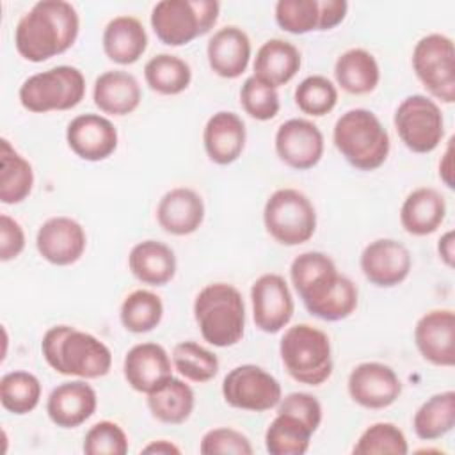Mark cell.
Returning <instances> with one entry per match:
<instances>
[{
  "label": "cell",
  "instance_id": "603a6c76",
  "mask_svg": "<svg viewBox=\"0 0 455 455\" xmlns=\"http://www.w3.org/2000/svg\"><path fill=\"white\" fill-rule=\"evenodd\" d=\"M252 57V44L247 32L236 25H226L213 32L206 44L210 69L220 78H238L245 73Z\"/></svg>",
  "mask_w": 455,
  "mask_h": 455
},
{
  "label": "cell",
  "instance_id": "8fae6325",
  "mask_svg": "<svg viewBox=\"0 0 455 455\" xmlns=\"http://www.w3.org/2000/svg\"><path fill=\"white\" fill-rule=\"evenodd\" d=\"M393 124L403 146L418 155L432 153L444 139L441 107L425 94L403 98L395 110Z\"/></svg>",
  "mask_w": 455,
  "mask_h": 455
},
{
  "label": "cell",
  "instance_id": "277c9868",
  "mask_svg": "<svg viewBox=\"0 0 455 455\" xmlns=\"http://www.w3.org/2000/svg\"><path fill=\"white\" fill-rule=\"evenodd\" d=\"M194 320L203 339L228 348L243 338L245 302L240 290L229 283H210L194 299Z\"/></svg>",
  "mask_w": 455,
  "mask_h": 455
},
{
  "label": "cell",
  "instance_id": "ffe728a7",
  "mask_svg": "<svg viewBox=\"0 0 455 455\" xmlns=\"http://www.w3.org/2000/svg\"><path fill=\"white\" fill-rule=\"evenodd\" d=\"M172 359L167 350L153 341L133 345L123 359V375L137 393H151L172 377Z\"/></svg>",
  "mask_w": 455,
  "mask_h": 455
},
{
  "label": "cell",
  "instance_id": "4316f807",
  "mask_svg": "<svg viewBox=\"0 0 455 455\" xmlns=\"http://www.w3.org/2000/svg\"><path fill=\"white\" fill-rule=\"evenodd\" d=\"M128 268L132 275L148 286H165L178 270L174 251L160 240H142L135 243L128 254Z\"/></svg>",
  "mask_w": 455,
  "mask_h": 455
},
{
  "label": "cell",
  "instance_id": "30bf717a",
  "mask_svg": "<svg viewBox=\"0 0 455 455\" xmlns=\"http://www.w3.org/2000/svg\"><path fill=\"white\" fill-rule=\"evenodd\" d=\"M412 71L432 100L455 101V48L451 37L432 32L412 48Z\"/></svg>",
  "mask_w": 455,
  "mask_h": 455
},
{
  "label": "cell",
  "instance_id": "e575fe53",
  "mask_svg": "<svg viewBox=\"0 0 455 455\" xmlns=\"http://www.w3.org/2000/svg\"><path fill=\"white\" fill-rule=\"evenodd\" d=\"M313 430L290 412H277L265 432V448L270 455H304L309 450Z\"/></svg>",
  "mask_w": 455,
  "mask_h": 455
},
{
  "label": "cell",
  "instance_id": "d6a6232c",
  "mask_svg": "<svg viewBox=\"0 0 455 455\" xmlns=\"http://www.w3.org/2000/svg\"><path fill=\"white\" fill-rule=\"evenodd\" d=\"M455 427V391H441L427 398L412 416L414 434L421 441L444 437Z\"/></svg>",
  "mask_w": 455,
  "mask_h": 455
},
{
  "label": "cell",
  "instance_id": "f546056e",
  "mask_svg": "<svg viewBox=\"0 0 455 455\" xmlns=\"http://www.w3.org/2000/svg\"><path fill=\"white\" fill-rule=\"evenodd\" d=\"M334 80L345 92L363 96L377 89L380 68L375 55L364 48H348L334 62Z\"/></svg>",
  "mask_w": 455,
  "mask_h": 455
},
{
  "label": "cell",
  "instance_id": "d590c367",
  "mask_svg": "<svg viewBox=\"0 0 455 455\" xmlns=\"http://www.w3.org/2000/svg\"><path fill=\"white\" fill-rule=\"evenodd\" d=\"M164 318V302L160 295L151 290L130 291L119 307L121 325L133 334H146L155 331Z\"/></svg>",
  "mask_w": 455,
  "mask_h": 455
},
{
  "label": "cell",
  "instance_id": "4fadbf2b",
  "mask_svg": "<svg viewBox=\"0 0 455 455\" xmlns=\"http://www.w3.org/2000/svg\"><path fill=\"white\" fill-rule=\"evenodd\" d=\"M254 325L267 334L281 332L293 318L295 302L281 274H261L251 286Z\"/></svg>",
  "mask_w": 455,
  "mask_h": 455
},
{
  "label": "cell",
  "instance_id": "6da1fadb",
  "mask_svg": "<svg viewBox=\"0 0 455 455\" xmlns=\"http://www.w3.org/2000/svg\"><path fill=\"white\" fill-rule=\"evenodd\" d=\"M290 279L304 307L320 320L339 322L357 309V286L338 272L336 263L325 252L306 251L295 256Z\"/></svg>",
  "mask_w": 455,
  "mask_h": 455
},
{
  "label": "cell",
  "instance_id": "d4e9b609",
  "mask_svg": "<svg viewBox=\"0 0 455 455\" xmlns=\"http://www.w3.org/2000/svg\"><path fill=\"white\" fill-rule=\"evenodd\" d=\"M92 101L100 112L123 117L139 108L142 101V89L132 73L123 69H110L94 80Z\"/></svg>",
  "mask_w": 455,
  "mask_h": 455
},
{
  "label": "cell",
  "instance_id": "4dcf8cb0",
  "mask_svg": "<svg viewBox=\"0 0 455 455\" xmlns=\"http://www.w3.org/2000/svg\"><path fill=\"white\" fill-rule=\"evenodd\" d=\"M146 396L151 416L167 425L185 423L196 407L194 389L185 380L176 377H169Z\"/></svg>",
  "mask_w": 455,
  "mask_h": 455
},
{
  "label": "cell",
  "instance_id": "2e32d148",
  "mask_svg": "<svg viewBox=\"0 0 455 455\" xmlns=\"http://www.w3.org/2000/svg\"><path fill=\"white\" fill-rule=\"evenodd\" d=\"M359 267L370 284L377 288H393L409 277L412 270V256L402 242L395 238H377L363 249Z\"/></svg>",
  "mask_w": 455,
  "mask_h": 455
},
{
  "label": "cell",
  "instance_id": "7bdbcfd3",
  "mask_svg": "<svg viewBox=\"0 0 455 455\" xmlns=\"http://www.w3.org/2000/svg\"><path fill=\"white\" fill-rule=\"evenodd\" d=\"M128 435L123 427L110 419H101L94 423L84 437L82 450L87 455H126L128 453Z\"/></svg>",
  "mask_w": 455,
  "mask_h": 455
},
{
  "label": "cell",
  "instance_id": "1f68e13d",
  "mask_svg": "<svg viewBox=\"0 0 455 455\" xmlns=\"http://www.w3.org/2000/svg\"><path fill=\"white\" fill-rule=\"evenodd\" d=\"M34 188L30 162L7 140H0V201L4 204L23 203Z\"/></svg>",
  "mask_w": 455,
  "mask_h": 455
},
{
  "label": "cell",
  "instance_id": "9c48e42d",
  "mask_svg": "<svg viewBox=\"0 0 455 455\" xmlns=\"http://www.w3.org/2000/svg\"><path fill=\"white\" fill-rule=\"evenodd\" d=\"M263 226L281 245L295 247L306 243L316 231L315 204L297 188H277L263 206Z\"/></svg>",
  "mask_w": 455,
  "mask_h": 455
},
{
  "label": "cell",
  "instance_id": "5bb4252c",
  "mask_svg": "<svg viewBox=\"0 0 455 455\" xmlns=\"http://www.w3.org/2000/svg\"><path fill=\"white\" fill-rule=\"evenodd\" d=\"M277 158L295 171H309L323 156L325 140L322 130L309 119L291 117L279 124L274 137Z\"/></svg>",
  "mask_w": 455,
  "mask_h": 455
},
{
  "label": "cell",
  "instance_id": "8d00e7d4",
  "mask_svg": "<svg viewBox=\"0 0 455 455\" xmlns=\"http://www.w3.org/2000/svg\"><path fill=\"white\" fill-rule=\"evenodd\" d=\"M41 382L30 371L14 370L0 379V403L11 414L23 416L32 412L41 402Z\"/></svg>",
  "mask_w": 455,
  "mask_h": 455
},
{
  "label": "cell",
  "instance_id": "f1b7e54d",
  "mask_svg": "<svg viewBox=\"0 0 455 455\" xmlns=\"http://www.w3.org/2000/svg\"><path fill=\"white\" fill-rule=\"evenodd\" d=\"M300 64L302 57L299 48L286 39L274 37L258 48L252 69L256 78L277 89L286 85L299 73Z\"/></svg>",
  "mask_w": 455,
  "mask_h": 455
},
{
  "label": "cell",
  "instance_id": "5b68a950",
  "mask_svg": "<svg viewBox=\"0 0 455 455\" xmlns=\"http://www.w3.org/2000/svg\"><path fill=\"white\" fill-rule=\"evenodd\" d=\"M332 142L339 155L357 171H377L389 156V133L368 108L343 112L332 128Z\"/></svg>",
  "mask_w": 455,
  "mask_h": 455
},
{
  "label": "cell",
  "instance_id": "7c38bea8",
  "mask_svg": "<svg viewBox=\"0 0 455 455\" xmlns=\"http://www.w3.org/2000/svg\"><path fill=\"white\" fill-rule=\"evenodd\" d=\"M224 402L240 411L265 412L275 409L283 398L279 380L258 364H238L222 380Z\"/></svg>",
  "mask_w": 455,
  "mask_h": 455
},
{
  "label": "cell",
  "instance_id": "52a82bcc",
  "mask_svg": "<svg viewBox=\"0 0 455 455\" xmlns=\"http://www.w3.org/2000/svg\"><path fill=\"white\" fill-rule=\"evenodd\" d=\"M220 14L215 0H162L151 9L149 23L160 43L185 46L208 34Z\"/></svg>",
  "mask_w": 455,
  "mask_h": 455
},
{
  "label": "cell",
  "instance_id": "7402d4cb",
  "mask_svg": "<svg viewBox=\"0 0 455 455\" xmlns=\"http://www.w3.org/2000/svg\"><path fill=\"white\" fill-rule=\"evenodd\" d=\"M155 215L165 233L187 236L203 226L206 208L203 197L194 188L174 187L160 197Z\"/></svg>",
  "mask_w": 455,
  "mask_h": 455
},
{
  "label": "cell",
  "instance_id": "74e56055",
  "mask_svg": "<svg viewBox=\"0 0 455 455\" xmlns=\"http://www.w3.org/2000/svg\"><path fill=\"white\" fill-rule=\"evenodd\" d=\"M174 370L190 382L204 384L219 373V357L206 347L196 341H180L174 345L172 354Z\"/></svg>",
  "mask_w": 455,
  "mask_h": 455
},
{
  "label": "cell",
  "instance_id": "bcb514c9",
  "mask_svg": "<svg viewBox=\"0 0 455 455\" xmlns=\"http://www.w3.org/2000/svg\"><path fill=\"white\" fill-rule=\"evenodd\" d=\"M25 249V231L21 224L7 213L0 215V259H16Z\"/></svg>",
  "mask_w": 455,
  "mask_h": 455
},
{
  "label": "cell",
  "instance_id": "9a60e30c",
  "mask_svg": "<svg viewBox=\"0 0 455 455\" xmlns=\"http://www.w3.org/2000/svg\"><path fill=\"white\" fill-rule=\"evenodd\" d=\"M347 391L357 405L380 411L398 400L402 395V380L389 364L366 361L354 366L348 373Z\"/></svg>",
  "mask_w": 455,
  "mask_h": 455
},
{
  "label": "cell",
  "instance_id": "ac0fdd59",
  "mask_svg": "<svg viewBox=\"0 0 455 455\" xmlns=\"http://www.w3.org/2000/svg\"><path fill=\"white\" fill-rule=\"evenodd\" d=\"M66 142L85 162H103L114 155L119 144L116 124L101 114H80L68 123Z\"/></svg>",
  "mask_w": 455,
  "mask_h": 455
},
{
  "label": "cell",
  "instance_id": "484cf974",
  "mask_svg": "<svg viewBox=\"0 0 455 455\" xmlns=\"http://www.w3.org/2000/svg\"><path fill=\"white\" fill-rule=\"evenodd\" d=\"M101 46L108 60L119 66H130L148 50V32L139 18L121 14L105 25Z\"/></svg>",
  "mask_w": 455,
  "mask_h": 455
},
{
  "label": "cell",
  "instance_id": "3957f363",
  "mask_svg": "<svg viewBox=\"0 0 455 455\" xmlns=\"http://www.w3.org/2000/svg\"><path fill=\"white\" fill-rule=\"evenodd\" d=\"M46 364L60 375L76 379H100L112 368L110 348L94 334L71 325H53L41 339Z\"/></svg>",
  "mask_w": 455,
  "mask_h": 455
},
{
  "label": "cell",
  "instance_id": "ab89813d",
  "mask_svg": "<svg viewBox=\"0 0 455 455\" xmlns=\"http://www.w3.org/2000/svg\"><path fill=\"white\" fill-rule=\"evenodd\" d=\"M407 451L409 443L405 434L389 421H379L364 428L352 448L355 455H405Z\"/></svg>",
  "mask_w": 455,
  "mask_h": 455
},
{
  "label": "cell",
  "instance_id": "f35d334b",
  "mask_svg": "<svg viewBox=\"0 0 455 455\" xmlns=\"http://www.w3.org/2000/svg\"><path fill=\"white\" fill-rule=\"evenodd\" d=\"M293 100L302 114L322 117L338 105V87L323 75H309L295 87Z\"/></svg>",
  "mask_w": 455,
  "mask_h": 455
},
{
  "label": "cell",
  "instance_id": "681fc988",
  "mask_svg": "<svg viewBox=\"0 0 455 455\" xmlns=\"http://www.w3.org/2000/svg\"><path fill=\"white\" fill-rule=\"evenodd\" d=\"M437 254L448 268H453V263H455V235H453V229H448L437 240Z\"/></svg>",
  "mask_w": 455,
  "mask_h": 455
},
{
  "label": "cell",
  "instance_id": "8992f818",
  "mask_svg": "<svg viewBox=\"0 0 455 455\" xmlns=\"http://www.w3.org/2000/svg\"><path fill=\"white\" fill-rule=\"evenodd\" d=\"M279 355L286 373L306 386H320L334 370L329 336L309 323H297L284 331L279 341Z\"/></svg>",
  "mask_w": 455,
  "mask_h": 455
},
{
  "label": "cell",
  "instance_id": "ee69618b",
  "mask_svg": "<svg viewBox=\"0 0 455 455\" xmlns=\"http://www.w3.org/2000/svg\"><path fill=\"white\" fill-rule=\"evenodd\" d=\"M199 451L203 455H251L252 444L245 434L231 427H217L201 437Z\"/></svg>",
  "mask_w": 455,
  "mask_h": 455
},
{
  "label": "cell",
  "instance_id": "f6af8a7d",
  "mask_svg": "<svg viewBox=\"0 0 455 455\" xmlns=\"http://www.w3.org/2000/svg\"><path fill=\"white\" fill-rule=\"evenodd\" d=\"M277 412H290L297 418H300L313 432L318 430L322 423V403L318 402L316 396L304 393V391H295L281 398V402L275 407Z\"/></svg>",
  "mask_w": 455,
  "mask_h": 455
},
{
  "label": "cell",
  "instance_id": "836d02e7",
  "mask_svg": "<svg viewBox=\"0 0 455 455\" xmlns=\"http://www.w3.org/2000/svg\"><path fill=\"white\" fill-rule=\"evenodd\" d=\"M148 87L162 96H176L188 89L192 69L187 60L172 53H156L144 64Z\"/></svg>",
  "mask_w": 455,
  "mask_h": 455
},
{
  "label": "cell",
  "instance_id": "f907efd6",
  "mask_svg": "<svg viewBox=\"0 0 455 455\" xmlns=\"http://www.w3.org/2000/svg\"><path fill=\"white\" fill-rule=\"evenodd\" d=\"M142 453H162V455H180L181 453V450L174 444V443H171V441H167V439H156V441H151L149 444H146L142 450H140Z\"/></svg>",
  "mask_w": 455,
  "mask_h": 455
},
{
  "label": "cell",
  "instance_id": "cb8c5ba5",
  "mask_svg": "<svg viewBox=\"0 0 455 455\" xmlns=\"http://www.w3.org/2000/svg\"><path fill=\"white\" fill-rule=\"evenodd\" d=\"M247 140L243 119L231 110L215 112L203 128V146L210 162L229 165L236 162Z\"/></svg>",
  "mask_w": 455,
  "mask_h": 455
},
{
  "label": "cell",
  "instance_id": "ba28073f",
  "mask_svg": "<svg viewBox=\"0 0 455 455\" xmlns=\"http://www.w3.org/2000/svg\"><path fill=\"white\" fill-rule=\"evenodd\" d=\"M84 96L85 76L78 68L68 64L30 75L18 91L21 107L34 114L71 110L82 103Z\"/></svg>",
  "mask_w": 455,
  "mask_h": 455
},
{
  "label": "cell",
  "instance_id": "7a4b0ae2",
  "mask_svg": "<svg viewBox=\"0 0 455 455\" xmlns=\"http://www.w3.org/2000/svg\"><path fill=\"white\" fill-rule=\"evenodd\" d=\"M80 32V16L69 2H36L14 28V48L28 62L39 64L66 53Z\"/></svg>",
  "mask_w": 455,
  "mask_h": 455
},
{
  "label": "cell",
  "instance_id": "44dd1931",
  "mask_svg": "<svg viewBox=\"0 0 455 455\" xmlns=\"http://www.w3.org/2000/svg\"><path fill=\"white\" fill-rule=\"evenodd\" d=\"M98 407V395L85 379L68 380L52 389L46 400L50 421L60 428L84 425Z\"/></svg>",
  "mask_w": 455,
  "mask_h": 455
},
{
  "label": "cell",
  "instance_id": "7dc6e473",
  "mask_svg": "<svg viewBox=\"0 0 455 455\" xmlns=\"http://www.w3.org/2000/svg\"><path fill=\"white\" fill-rule=\"evenodd\" d=\"M348 4L345 0H320L318 30H332L347 18Z\"/></svg>",
  "mask_w": 455,
  "mask_h": 455
},
{
  "label": "cell",
  "instance_id": "60d3db41",
  "mask_svg": "<svg viewBox=\"0 0 455 455\" xmlns=\"http://www.w3.org/2000/svg\"><path fill=\"white\" fill-rule=\"evenodd\" d=\"M279 28L290 34H307L318 30L320 0H279L274 7Z\"/></svg>",
  "mask_w": 455,
  "mask_h": 455
},
{
  "label": "cell",
  "instance_id": "b9f144b4",
  "mask_svg": "<svg viewBox=\"0 0 455 455\" xmlns=\"http://www.w3.org/2000/svg\"><path fill=\"white\" fill-rule=\"evenodd\" d=\"M240 105L243 112L256 121H270L281 108L277 89L254 75L247 76L240 87Z\"/></svg>",
  "mask_w": 455,
  "mask_h": 455
},
{
  "label": "cell",
  "instance_id": "83f0119b",
  "mask_svg": "<svg viewBox=\"0 0 455 455\" xmlns=\"http://www.w3.org/2000/svg\"><path fill=\"white\" fill-rule=\"evenodd\" d=\"M446 217V199L432 187L412 190L400 206V224L412 236L435 233Z\"/></svg>",
  "mask_w": 455,
  "mask_h": 455
},
{
  "label": "cell",
  "instance_id": "c3c4849f",
  "mask_svg": "<svg viewBox=\"0 0 455 455\" xmlns=\"http://www.w3.org/2000/svg\"><path fill=\"white\" fill-rule=\"evenodd\" d=\"M439 178L448 187L453 188V137L448 140L446 149L439 160Z\"/></svg>",
  "mask_w": 455,
  "mask_h": 455
},
{
  "label": "cell",
  "instance_id": "d6986e66",
  "mask_svg": "<svg viewBox=\"0 0 455 455\" xmlns=\"http://www.w3.org/2000/svg\"><path fill=\"white\" fill-rule=\"evenodd\" d=\"M414 345L419 355L441 368L455 364V313L453 309H430L414 327Z\"/></svg>",
  "mask_w": 455,
  "mask_h": 455
},
{
  "label": "cell",
  "instance_id": "e0dca14e",
  "mask_svg": "<svg viewBox=\"0 0 455 455\" xmlns=\"http://www.w3.org/2000/svg\"><path fill=\"white\" fill-rule=\"evenodd\" d=\"M87 235L84 226L66 215L50 217L36 233V249L43 259L55 267L75 265L85 252Z\"/></svg>",
  "mask_w": 455,
  "mask_h": 455
}]
</instances>
